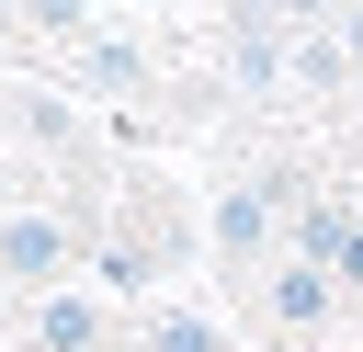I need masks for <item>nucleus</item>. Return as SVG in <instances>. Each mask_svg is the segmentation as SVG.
Returning a JSON list of instances; mask_svg holds the SVG:
<instances>
[{
  "instance_id": "1",
  "label": "nucleus",
  "mask_w": 363,
  "mask_h": 352,
  "mask_svg": "<svg viewBox=\"0 0 363 352\" xmlns=\"http://www.w3.org/2000/svg\"><path fill=\"white\" fill-rule=\"evenodd\" d=\"M68 250H79V238H68L57 216H0V273H11V284H57Z\"/></svg>"
},
{
  "instance_id": "2",
  "label": "nucleus",
  "mask_w": 363,
  "mask_h": 352,
  "mask_svg": "<svg viewBox=\"0 0 363 352\" xmlns=\"http://www.w3.org/2000/svg\"><path fill=\"white\" fill-rule=\"evenodd\" d=\"M318 307H329V273H318V261H284V273H272V318H284V329H318Z\"/></svg>"
},
{
  "instance_id": "3",
  "label": "nucleus",
  "mask_w": 363,
  "mask_h": 352,
  "mask_svg": "<svg viewBox=\"0 0 363 352\" xmlns=\"http://www.w3.org/2000/svg\"><path fill=\"white\" fill-rule=\"evenodd\" d=\"M91 329H102V318H91L79 295H45V307H34V341H45V352H91Z\"/></svg>"
},
{
  "instance_id": "4",
  "label": "nucleus",
  "mask_w": 363,
  "mask_h": 352,
  "mask_svg": "<svg viewBox=\"0 0 363 352\" xmlns=\"http://www.w3.org/2000/svg\"><path fill=\"white\" fill-rule=\"evenodd\" d=\"M216 238H227V250H261V238H272V193H227V204H216Z\"/></svg>"
},
{
  "instance_id": "5",
  "label": "nucleus",
  "mask_w": 363,
  "mask_h": 352,
  "mask_svg": "<svg viewBox=\"0 0 363 352\" xmlns=\"http://www.w3.org/2000/svg\"><path fill=\"white\" fill-rule=\"evenodd\" d=\"M147 352H216V329H204V318H159V329H147Z\"/></svg>"
},
{
  "instance_id": "6",
  "label": "nucleus",
  "mask_w": 363,
  "mask_h": 352,
  "mask_svg": "<svg viewBox=\"0 0 363 352\" xmlns=\"http://www.w3.org/2000/svg\"><path fill=\"white\" fill-rule=\"evenodd\" d=\"M340 284H363V227H352V238H340Z\"/></svg>"
}]
</instances>
